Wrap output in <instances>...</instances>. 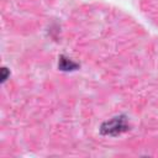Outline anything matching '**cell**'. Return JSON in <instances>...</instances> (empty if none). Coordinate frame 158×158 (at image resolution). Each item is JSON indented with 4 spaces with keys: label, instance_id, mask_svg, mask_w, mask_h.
Wrapping results in <instances>:
<instances>
[{
    "label": "cell",
    "instance_id": "7a4b0ae2",
    "mask_svg": "<svg viewBox=\"0 0 158 158\" xmlns=\"http://www.w3.org/2000/svg\"><path fill=\"white\" fill-rule=\"evenodd\" d=\"M59 60L65 63V64H63V63H59V64H58V67H59L62 70H72V69H74V68L78 67L77 63H74L73 60H70V59H68V58H64L63 56L59 58Z\"/></svg>",
    "mask_w": 158,
    "mask_h": 158
},
{
    "label": "cell",
    "instance_id": "6da1fadb",
    "mask_svg": "<svg viewBox=\"0 0 158 158\" xmlns=\"http://www.w3.org/2000/svg\"><path fill=\"white\" fill-rule=\"evenodd\" d=\"M128 128H130V125H128L127 117L125 115H118V116H114L110 120L105 121L100 126V133L104 136L116 137L126 132Z\"/></svg>",
    "mask_w": 158,
    "mask_h": 158
}]
</instances>
